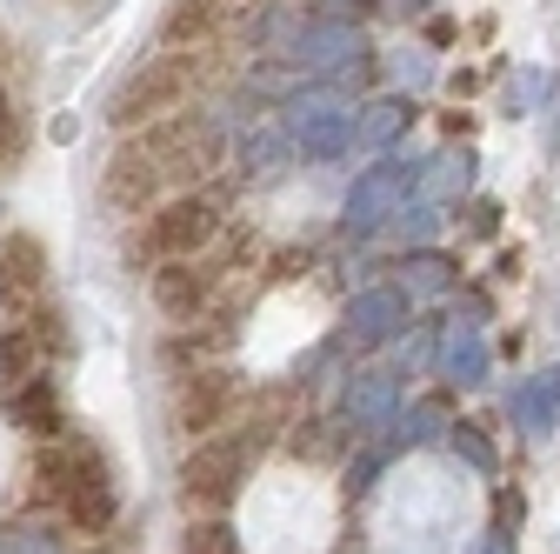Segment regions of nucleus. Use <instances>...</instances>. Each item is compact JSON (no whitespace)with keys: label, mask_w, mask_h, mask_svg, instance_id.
Listing matches in <instances>:
<instances>
[{"label":"nucleus","mask_w":560,"mask_h":554,"mask_svg":"<svg viewBox=\"0 0 560 554\" xmlns=\"http://www.w3.org/2000/svg\"><path fill=\"white\" fill-rule=\"evenodd\" d=\"M413 187H420V161H413V154L374 161L368 174H354V187H347V200H340V234H354V241L381 234V228L394 221V207H400Z\"/></svg>","instance_id":"6e6552de"},{"label":"nucleus","mask_w":560,"mask_h":554,"mask_svg":"<svg viewBox=\"0 0 560 554\" xmlns=\"http://www.w3.org/2000/svg\"><path fill=\"white\" fill-rule=\"evenodd\" d=\"M228 154H234V174L241 181H273L280 168H288V134H280V127H247L241 134V141H228Z\"/></svg>","instance_id":"6ab92c4d"},{"label":"nucleus","mask_w":560,"mask_h":554,"mask_svg":"<svg viewBox=\"0 0 560 554\" xmlns=\"http://www.w3.org/2000/svg\"><path fill=\"white\" fill-rule=\"evenodd\" d=\"M0 401H8V422L21 435H34V441H60L67 435V407H60V388H54L47 368H34L21 388H8Z\"/></svg>","instance_id":"2eb2a0df"},{"label":"nucleus","mask_w":560,"mask_h":554,"mask_svg":"<svg viewBox=\"0 0 560 554\" xmlns=\"http://www.w3.org/2000/svg\"><path fill=\"white\" fill-rule=\"evenodd\" d=\"M34 368H40V341H34V327H8V334H0V394L21 388Z\"/></svg>","instance_id":"393cba45"},{"label":"nucleus","mask_w":560,"mask_h":554,"mask_svg":"<svg viewBox=\"0 0 560 554\" xmlns=\"http://www.w3.org/2000/svg\"><path fill=\"white\" fill-rule=\"evenodd\" d=\"M0 554H67V541L47 515H21V521L0 528Z\"/></svg>","instance_id":"b1692460"},{"label":"nucleus","mask_w":560,"mask_h":554,"mask_svg":"<svg viewBox=\"0 0 560 554\" xmlns=\"http://www.w3.org/2000/svg\"><path fill=\"white\" fill-rule=\"evenodd\" d=\"M354 107L361 101H347L334 94L327 81L320 88H294V94H280V134H288V148L301 161H340V154H354Z\"/></svg>","instance_id":"39448f33"},{"label":"nucleus","mask_w":560,"mask_h":554,"mask_svg":"<svg viewBox=\"0 0 560 554\" xmlns=\"http://www.w3.org/2000/svg\"><path fill=\"white\" fill-rule=\"evenodd\" d=\"M434 374L447 388H480L487 374H494V348H487L480 321H447L441 327V348H434Z\"/></svg>","instance_id":"4468645a"},{"label":"nucleus","mask_w":560,"mask_h":554,"mask_svg":"<svg viewBox=\"0 0 560 554\" xmlns=\"http://www.w3.org/2000/svg\"><path fill=\"white\" fill-rule=\"evenodd\" d=\"M180 554H241V528L228 515H200V521H187Z\"/></svg>","instance_id":"a878e982"},{"label":"nucleus","mask_w":560,"mask_h":554,"mask_svg":"<svg viewBox=\"0 0 560 554\" xmlns=\"http://www.w3.org/2000/svg\"><path fill=\"white\" fill-rule=\"evenodd\" d=\"M407 301H441V295H454L460 288V267L447 261V254H434V247H407L400 254V281H394Z\"/></svg>","instance_id":"a211bd4d"},{"label":"nucleus","mask_w":560,"mask_h":554,"mask_svg":"<svg viewBox=\"0 0 560 554\" xmlns=\"http://www.w3.org/2000/svg\"><path fill=\"white\" fill-rule=\"evenodd\" d=\"M508 414L521 422V435L527 441H547L560 422H553V401H547V381H521L514 394H508Z\"/></svg>","instance_id":"5701e85b"},{"label":"nucleus","mask_w":560,"mask_h":554,"mask_svg":"<svg viewBox=\"0 0 560 554\" xmlns=\"http://www.w3.org/2000/svg\"><path fill=\"white\" fill-rule=\"evenodd\" d=\"M221 281H228V267L214 261V247H207V254H194V261H154V274H148V295H154L161 321H174V327H194V321H207V314H214V295H221Z\"/></svg>","instance_id":"1a4fd4ad"},{"label":"nucleus","mask_w":560,"mask_h":554,"mask_svg":"<svg viewBox=\"0 0 560 554\" xmlns=\"http://www.w3.org/2000/svg\"><path fill=\"white\" fill-rule=\"evenodd\" d=\"M234 401H241V381H234L228 368H180V374L167 381V422H174V435L200 441V435L228 428Z\"/></svg>","instance_id":"9d476101"},{"label":"nucleus","mask_w":560,"mask_h":554,"mask_svg":"<svg viewBox=\"0 0 560 554\" xmlns=\"http://www.w3.org/2000/svg\"><path fill=\"white\" fill-rule=\"evenodd\" d=\"M187 94H194V60L187 54H140V67H127L120 88L107 94V127L140 134L148 120L187 107Z\"/></svg>","instance_id":"20e7f679"},{"label":"nucleus","mask_w":560,"mask_h":554,"mask_svg":"<svg viewBox=\"0 0 560 554\" xmlns=\"http://www.w3.org/2000/svg\"><path fill=\"white\" fill-rule=\"evenodd\" d=\"M260 441H267V428H254V422H228L214 435H200L180 454V501L194 515H228L260 468Z\"/></svg>","instance_id":"f03ea898"},{"label":"nucleus","mask_w":560,"mask_h":554,"mask_svg":"<svg viewBox=\"0 0 560 554\" xmlns=\"http://www.w3.org/2000/svg\"><path fill=\"white\" fill-rule=\"evenodd\" d=\"M161 194H167V181H161L154 154L140 148V134H120V148L101 168V207H107L114 221H140Z\"/></svg>","instance_id":"9b49d317"},{"label":"nucleus","mask_w":560,"mask_h":554,"mask_svg":"<svg viewBox=\"0 0 560 554\" xmlns=\"http://www.w3.org/2000/svg\"><path fill=\"white\" fill-rule=\"evenodd\" d=\"M40 288H47V247L34 234H8L0 241V295L34 301Z\"/></svg>","instance_id":"f3484780"},{"label":"nucleus","mask_w":560,"mask_h":554,"mask_svg":"<svg viewBox=\"0 0 560 554\" xmlns=\"http://www.w3.org/2000/svg\"><path fill=\"white\" fill-rule=\"evenodd\" d=\"M301 435H294V454H340V441H347V422H340V414H334V422H327V414H314V422H294Z\"/></svg>","instance_id":"c756f323"},{"label":"nucleus","mask_w":560,"mask_h":554,"mask_svg":"<svg viewBox=\"0 0 560 554\" xmlns=\"http://www.w3.org/2000/svg\"><path fill=\"white\" fill-rule=\"evenodd\" d=\"M501 101H508V114H540L553 101V74H547V67H514Z\"/></svg>","instance_id":"bb28decb"},{"label":"nucleus","mask_w":560,"mask_h":554,"mask_svg":"<svg viewBox=\"0 0 560 554\" xmlns=\"http://www.w3.org/2000/svg\"><path fill=\"white\" fill-rule=\"evenodd\" d=\"M447 428H454V414H447L441 394H420V401H407V407L394 414V435H400L407 448H434V441H447Z\"/></svg>","instance_id":"412c9836"},{"label":"nucleus","mask_w":560,"mask_h":554,"mask_svg":"<svg viewBox=\"0 0 560 554\" xmlns=\"http://www.w3.org/2000/svg\"><path fill=\"white\" fill-rule=\"evenodd\" d=\"M407 327H413V301L394 281L361 288L354 301H347V314H340V341H354V348H387V341H407Z\"/></svg>","instance_id":"ddd939ff"},{"label":"nucleus","mask_w":560,"mask_h":554,"mask_svg":"<svg viewBox=\"0 0 560 554\" xmlns=\"http://www.w3.org/2000/svg\"><path fill=\"white\" fill-rule=\"evenodd\" d=\"M413 127V94H374L354 107V148L361 154H394Z\"/></svg>","instance_id":"dca6fc26"},{"label":"nucleus","mask_w":560,"mask_h":554,"mask_svg":"<svg viewBox=\"0 0 560 554\" xmlns=\"http://www.w3.org/2000/svg\"><path fill=\"white\" fill-rule=\"evenodd\" d=\"M467 187H474V154L467 148H447L434 161H420V194L428 200H460Z\"/></svg>","instance_id":"4be33fe9"},{"label":"nucleus","mask_w":560,"mask_h":554,"mask_svg":"<svg viewBox=\"0 0 560 554\" xmlns=\"http://www.w3.org/2000/svg\"><path fill=\"white\" fill-rule=\"evenodd\" d=\"M447 448H454V454H460V461H467L474 474H487V481L501 474V461H494V441H487V435H480L474 422H454V428H447Z\"/></svg>","instance_id":"cd10ccee"},{"label":"nucleus","mask_w":560,"mask_h":554,"mask_svg":"<svg viewBox=\"0 0 560 554\" xmlns=\"http://www.w3.org/2000/svg\"><path fill=\"white\" fill-rule=\"evenodd\" d=\"M413 334V327H407ZM434 348H441V327H420L413 334V348H407V368L400 374H434Z\"/></svg>","instance_id":"7c9ffc66"},{"label":"nucleus","mask_w":560,"mask_h":554,"mask_svg":"<svg viewBox=\"0 0 560 554\" xmlns=\"http://www.w3.org/2000/svg\"><path fill=\"white\" fill-rule=\"evenodd\" d=\"M228 228V207L214 187H174L148 207V254L154 261H194L221 241Z\"/></svg>","instance_id":"423d86ee"},{"label":"nucleus","mask_w":560,"mask_h":554,"mask_svg":"<svg viewBox=\"0 0 560 554\" xmlns=\"http://www.w3.org/2000/svg\"><path fill=\"white\" fill-rule=\"evenodd\" d=\"M34 501L54 508L67 528L81 534H107L120 521V488H114V468L94 441L81 435H60V441H40L34 448Z\"/></svg>","instance_id":"f257e3e1"},{"label":"nucleus","mask_w":560,"mask_h":554,"mask_svg":"<svg viewBox=\"0 0 560 554\" xmlns=\"http://www.w3.org/2000/svg\"><path fill=\"white\" fill-rule=\"evenodd\" d=\"M387 14H400V21H413V14H428V0H387Z\"/></svg>","instance_id":"72a5a7b5"},{"label":"nucleus","mask_w":560,"mask_h":554,"mask_svg":"<svg viewBox=\"0 0 560 554\" xmlns=\"http://www.w3.org/2000/svg\"><path fill=\"white\" fill-rule=\"evenodd\" d=\"M368 54V34L354 21H340V14H314V21H294L288 34L273 41V60L280 67H294V74H314V81H334L347 60H361Z\"/></svg>","instance_id":"0eeeda50"},{"label":"nucleus","mask_w":560,"mask_h":554,"mask_svg":"<svg viewBox=\"0 0 560 554\" xmlns=\"http://www.w3.org/2000/svg\"><path fill=\"white\" fill-rule=\"evenodd\" d=\"M214 21H221V0H174L167 21H161V47L167 54H194L207 34H214Z\"/></svg>","instance_id":"aec40b11"},{"label":"nucleus","mask_w":560,"mask_h":554,"mask_svg":"<svg viewBox=\"0 0 560 554\" xmlns=\"http://www.w3.org/2000/svg\"><path fill=\"white\" fill-rule=\"evenodd\" d=\"M394 414H400V368H347V381H340L347 435H387Z\"/></svg>","instance_id":"f8f14e48"},{"label":"nucleus","mask_w":560,"mask_h":554,"mask_svg":"<svg viewBox=\"0 0 560 554\" xmlns=\"http://www.w3.org/2000/svg\"><path fill=\"white\" fill-rule=\"evenodd\" d=\"M387 74H394V81H407V88H428V74H434V67L420 60V47H400V54L387 60Z\"/></svg>","instance_id":"2f4dec72"},{"label":"nucleus","mask_w":560,"mask_h":554,"mask_svg":"<svg viewBox=\"0 0 560 554\" xmlns=\"http://www.w3.org/2000/svg\"><path fill=\"white\" fill-rule=\"evenodd\" d=\"M474 554H514V534H508V528H487Z\"/></svg>","instance_id":"473e14b6"},{"label":"nucleus","mask_w":560,"mask_h":554,"mask_svg":"<svg viewBox=\"0 0 560 554\" xmlns=\"http://www.w3.org/2000/svg\"><path fill=\"white\" fill-rule=\"evenodd\" d=\"M140 148L154 154V168H161V181L174 194V187H200L228 161V127H221L214 107H174V114L140 127Z\"/></svg>","instance_id":"7ed1b4c3"},{"label":"nucleus","mask_w":560,"mask_h":554,"mask_svg":"<svg viewBox=\"0 0 560 554\" xmlns=\"http://www.w3.org/2000/svg\"><path fill=\"white\" fill-rule=\"evenodd\" d=\"M88 554H107V547H88Z\"/></svg>","instance_id":"c9c22d12"},{"label":"nucleus","mask_w":560,"mask_h":554,"mask_svg":"<svg viewBox=\"0 0 560 554\" xmlns=\"http://www.w3.org/2000/svg\"><path fill=\"white\" fill-rule=\"evenodd\" d=\"M553 407H560V368H553Z\"/></svg>","instance_id":"f704fd0d"},{"label":"nucleus","mask_w":560,"mask_h":554,"mask_svg":"<svg viewBox=\"0 0 560 554\" xmlns=\"http://www.w3.org/2000/svg\"><path fill=\"white\" fill-rule=\"evenodd\" d=\"M387 228H394L407 247H428V241H434V228H441V215H434V200H400Z\"/></svg>","instance_id":"c85d7f7f"}]
</instances>
